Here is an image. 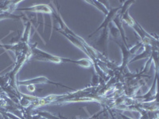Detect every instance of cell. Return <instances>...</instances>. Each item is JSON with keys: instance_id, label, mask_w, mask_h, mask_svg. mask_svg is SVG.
<instances>
[{"instance_id": "obj_1", "label": "cell", "mask_w": 159, "mask_h": 119, "mask_svg": "<svg viewBox=\"0 0 159 119\" xmlns=\"http://www.w3.org/2000/svg\"><path fill=\"white\" fill-rule=\"evenodd\" d=\"M37 53L36 56H38V60H46V61H51L53 62V63H61L63 61H68V62H72V63L78 64L80 65H82L84 67H89L90 66V62L88 60H81L80 61H75V60H67V59H63V58L61 57H57V56H51V55L47 54L45 52H42V51L36 50L35 51Z\"/></svg>"}, {"instance_id": "obj_2", "label": "cell", "mask_w": 159, "mask_h": 119, "mask_svg": "<svg viewBox=\"0 0 159 119\" xmlns=\"http://www.w3.org/2000/svg\"><path fill=\"white\" fill-rule=\"evenodd\" d=\"M52 83V84H55V85H57V86H62V87H68V88H70V87H66V86H63V85L60 84V83H53V82H52V81H49V80H48V79L45 77H40V78H38V79H31V80H28V81H25V82H20L19 84L32 85V84H36V83Z\"/></svg>"}, {"instance_id": "obj_3", "label": "cell", "mask_w": 159, "mask_h": 119, "mask_svg": "<svg viewBox=\"0 0 159 119\" xmlns=\"http://www.w3.org/2000/svg\"><path fill=\"white\" fill-rule=\"evenodd\" d=\"M23 10H29V11H38V12H46V13L51 12V10L47 6H45V5L35 6V7H34L27 8V9H23Z\"/></svg>"}]
</instances>
